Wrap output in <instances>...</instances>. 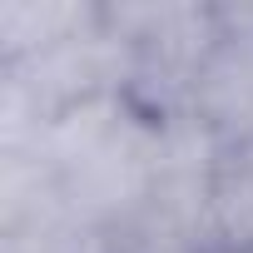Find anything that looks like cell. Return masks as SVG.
<instances>
[{"instance_id": "obj_1", "label": "cell", "mask_w": 253, "mask_h": 253, "mask_svg": "<svg viewBox=\"0 0 253 253\" xmlns=\"http://www.w3.org/2000/svg\"><path fill=\"white\" fill-rule=\"evenodd\" d=\"M99 25V0H5L0 5V70H20Z\"/></svg>"}, {"instance_id": "obj_2", "label": "cell", "mask_w": 253, "mask_h": 253, "mask_svg": "<svg viewBox=\"0 0 253 253\" xmlns=\"http://www.w3.org/2000/svg\"><path fill=\"white\" fill-rule=\"evenodd\" d=\"M209 248L253 253V144L223 139L209 189Z\"/></svg>"}, {"instance_id": "obj_3", "label": "cell", "mask_w": 253, "mask_h": 253, "mask_svg": "<svg viewBox=\"0 0 253 253\" xmlns=\"http://www.w3.org/2000/svg\"><path fill=\"white\" fill-rule=\"evenodd\" d=\"M109 228L80 218L65 199L5 223V233H0V243H5V253H109Z\"/></svg>"}, {"instance_id": "obj_4", "label": "cell", "mask_w": 253, "mask_h": 253, "mask_svg": "<svg viewBox=\"0 0 253 253\" xmlns=\"http://www.w3.org/2000/svg\"><path fill=\"white\" fill-rule=\"evenodd\" d=\"M109 253H213V248L194 228H179V223L154 218V213H134L124 228H114Z\"/></svg>"}]
</instances>
